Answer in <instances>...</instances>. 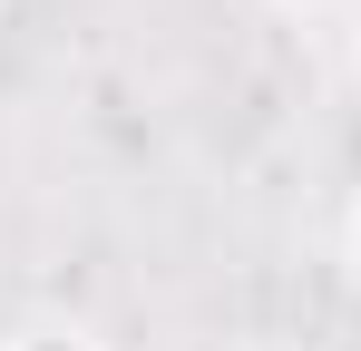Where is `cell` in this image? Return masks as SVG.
Here are the masks:
<instances>
[{"mask_svg": "<svg viewBox=\"0 0 361 351\" xmlns=\"http://www.w3.org/2000/svg\"><path fill=\"white\" fill-rule=\"evenodd\" d=\"M0 20H10V0H0Z\"/></svg>", "mask_w": 361, "mask_h": 351, "instance_id": "4", "label": "cell"}, {"mask_svg": "<svg viewBox=\"0 0 361 351\" xmlns=\"http://www.w3.org/2000/svg\"><path fill=\"white\" fill-rule=\"evenodd\" d=\"M0 351H108L98 332H78V322H30V332H10Z\"/></svg>", "mask_w": 361, "mask_h": 351, "instance_id": "1", "label": "cell"}, {"mask_svg": "<svg viewBox=\"0 0 361 351\" xmlns=\"http://www.w3.org/2000/svg\"><path fill=\"white\" fill-rule=\"evenodd\" d=\"M352 283H361V215H352Z\"/></svg>", "mask_w": 361, "mask_h": 351, "instance_id": "3", "label": "cell"}, {"mask_svg": "<svg viewBox=\"0 0 361 351\" xmlns=\"http://www.w3.org/2000/svg\"><path fill=\"white\" fill-rule=\"evenodd\" d=\"M274 10H342V0H274Z\"/></svg>", "mask_w": 361, "mask_h": 351, "instance_id": "2", "label": "cell"}]
</instances>
